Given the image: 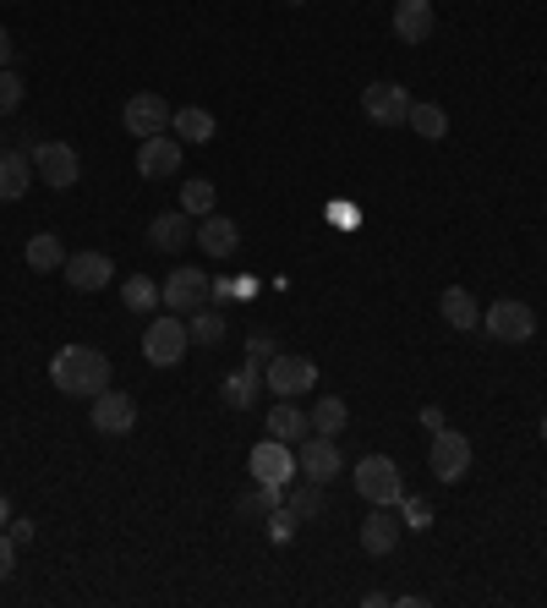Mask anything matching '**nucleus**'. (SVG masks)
<instances>
[{
	"mask_svg": "<svg viewBox=\"0 0 547 608\" xmlns=\"http://www.w3.org/2000/svg\"><path fill=\"white\" fill-rule=\"evenodd\" d=\"M50 384H56L61 395L93 401L99 390H110V356L93 351V345H67V351H56V362H50Z\"/></svg>",
	"mask_w": 547,
	"mask_h": 608,
	"instance_id": "1",
	"label": "nucleus"
},
{
	"mask_svg": "<svg viewBox=\"0 0 547 608\" xmlns=\"http://www.w3.org/2000/svg\"><path fill=\"white\" fill-rule=\"evenodd\" d=\"M356 493L367 504H406V477L389 455H361L356 461Z\"/></svg>",
	"mask_w": 547,
	"mask_h": 608,
	"instance_id": "2",
	"label": "nucleus"
},
{
	"mask_svg": "<svg viewBox=\"0 0 547 608\" xmlns=\"http://www.w3.org/2000/svg\"><path fill=\"white\" fill-rule=\"evenodd\" d=\"M263 384H269V395H307V390H318V362H307V356H290V351H274L269 362H263Z\"/></svg>",
	"mask_w": 547,
	"mask_h": 608,
	"instance_id": "3",
	"label": "nucleus"
},
{
	"mask_svg": "<svg viewBox=\"0 0 547 608\" xmlns=\"http://www.w3.org/2000/svg\"><path fill=\"white\" fill-rule=\"evenodd\" d=\"M187 345H192L187 318H181V313H165V318L148 324V335H142V356H148L153 367H176V362L187 356Z\"/></svg>",
	"mask_w": 547,
	"mask_h": 608,
	"instance_id": "4",
	"label": "nucleus"
},
{
	"mask_svg": "<svg viewBox=\"0 0 547 608\" xmlns=\"http://www.w3.org/2000/svg\"><path fill=\"white\" fill-rule=\"evenodd\" d=\"M427 472H432V482H460L471 472V439L455 433V428H438L432 450H427Z\"/></svg>",
	"mask_w": 547,
	"mask_h": 608,
	"instance_id": "5",
	"label": "nucleus"
},
{
	"mask_svg": "<svg viewBox=\"0 0 547 608\" xmlns=\"http://www.w3.org/2000/svg\"><path fill=\"white\" fill-rule=\"evenodd\" d=\"M481 330L493 340H509V345H526V340L537 335V313L526 307V302H515V296H504V302H493L487 313H481Z\"/></svg>",
	"mask_w": 547,
	"mask_h": 608,
	"instance_id": "6",
	"label": "nucleus"
},
{
	"mask_svg": "<svg viewBox=\"0 0 547 608\" xmlns=\"http://www.w3.org/2000/svg\"><path fill=\"white\" fill-rule=\"evenodd\" d=\"M410 99L400 82H372V88H361V116L372 121V127H406L410 121Z\"/></svg>",
	"mask_w": 547,
	"mask_h": 608,
	"instance_id": "7",
	"label": "nucleus"
},
{
	"mask_svg": "<svg viewBox=\"0 0 547 608\" xmlns=\"http://www.w3.org/2000/svg\"><path fill=\"white\" fill-rule=\"evenodd\" d=\"M33 176H39V182H50L56 193L77 187V176H82L77 148H71V143H39V148H33Z\"/></svg>",
	"mask_w": 547,
	"mask_h": 608,
	"instance_id": "8",
	"label": "nucleus"
},
{
	"mask_svg": "<svg viewBox=\"0 0 547 608\" xmlns=\"http://www.w3.org/2000/svg\"><path fill=\"white\" fill-rule=\"evenodd\" d=\"M170 105H165V94H132L127 99V110H121V127L142 143V137H153V133H170Z\"/></svg>",
	"mask_w": 547,
	"mask_h": 608,
	"instance_id": "9",
	"label": "nucleus"
},
{
	"mask_svg": "<svg viewBox=\"0 0 547 608\" xmlns=\"http://www.w3.org/2000/svg\"><path fill=\"white\" fill-rule=\"evenodd\" d=\"M296 467L312 482H335L340 477V444L329 433H307V439H296Z\"/></svg>",
	"mask_w": 547,
	"mask_h": 608,
	"instance_id": "10",
	"label": "nucleus"
},
{
	"mask_svg": "<svg viewBox=\"0 0 547 608\" xmlns=\"http://www.w3.org/2000/svg\"><path fill=\"white\" fill-rule=\"evenodd\" d=\"M181 170V143L170 133H153L137 143V176L142 182H165V176H176Z\"/></svg>",
	"mask_w": 547,
	"mask_h": 608,
	"instance_id": "11",
	"label": "nucleus"
},
{
	"mask_svg": "<svg viewBox=\"0 0 547 608\" xmlns=\"http://www.w3.org/2000/svg\"><path fill=\"white\" fill-rule=\"evenodd\" d=\"M252 482H263V488H285L290 477H296V455H290V444H279V439H263L258 450H252Z\"/></svg>",
	"mask_w": 547,
	"mask_h": 608,
	"instance_id": "12",
	"label": "nucleus"
},
{
	"mask_svg": "<svg viewBox=\"0 0 547 608\" xmlns=\"http://www.w3.org/2000/svg\"><path fill=\"white\" fill-rule=\"evenodd\" d=\"M400 516H395V504H372V516L361 521V553H372V559H384V553H395V542H400Z\"/></svg>",
	"mask_w": 547,
	"mask_h": 608,
	"instance_id": "13",
	"label": "nucleus"
},
{
	"mask_svg": "<svg viewBox=\"0 0 547 608\" xmlns=\"http://www.w3.org/2000/svg\"><path fill=\"white\" fill-rule=\"evenodd\" d=\"M93 428L110 433V439L132 433L137 428V401L132 395H116V390H99V395H93Z\"/></svg>",
	"mask_w": 547,
	"mask_h": 608,
	"instance_id": "14",
	"label": "nucleus"
},
{
	"mask_svg": "<svg viewBox=\"0 0 547 608\" xmlns=\"http://www.w3.org/2000/svg\"><path fill=\"white\" fill-rule=\"evenodd\" d=\"M159 296H165V307H176V313H198V307L208 302V274L181 264V269L165 280V291H159Z\"/></svg>",
	"mask_w": 547,
	"mask_h": 608,
	"instance_id": "15",
	"label": "nucleus"
},
{
	"mask_svg": "<svg viewBox=\"0 0 547 608\" xmlns=\"http://www.w3.org/2000/svg\"><path fill=\"white\" fill-rule=\"evenodd\" d=\"M432 28H438L432 0H400V6H395V33H400V45H427Z\"/></svg>",
	"mask_w": 547,
	"mask_h": 608,
	"instance_id": "16",
	"label": "nucleus"
},
{
	"mask_svg": "<svg viewBox=\"0 0 547 608\" xmlns=\"http://www.w3.org/2000/svg\"><path fill=\"white\" fill-rule=\"evenodd\" d=\"M61 274H67L71 291H105V285H110V274H116V264H110L105 253H71Z\"/></svg>",
	"mask_w": 547,
	"mask_h": 608,
	"instance_id": "17",
	"label": "nucleus"
},
{
	"mask_svg": "<svg viewBox=\"0 0 547 608\" xmlns=\"http://www.w3.org/2000/svg\"><path fill=\"white\" fill-rule=\"evenodd\" d=\"M198 247H203L208 258H230V253L241 247V225H236L230 214H203V225H198Z\"/></svg>",
	"mask_w": 547,
	"mask_h": 608,
	"instance_id": "18",
	"label": "nucleus"
},
{
	"mask_svg": "<svg viewBox=\"0 0 547 608\" xmlns=\"http://www.w3.org/2000/svg\"><path fill=\"white\" fill-rule=\"evenodd\" d=\"M187 236H192L187 208H176V214H153V219H148V247H153V253H187Z\"/></svg>",
	"mask_w": 547,
	"mask_h": 608,
	"instance_id": "19",
	"label": "nucleus"
},
{
	"mask_svg": "<svg viewBox=\"0 0 547 608\" xmlns=\"http://www.w3.org/2000/svg\"><path fill=\"white\" fill-rule=\"evenodd\" d=\"M28 187H33V154L6 148V154H0V203H17Z\"/></svg>",
	"mask_w": 547,
	"mask_h": 608,
	"instance_id": "20",
	"label": "nucleus"
},
{
	"mask_svg": "<svg viewBox=\"0 0 547 608\" xmlns=\"http://www.w3.org/2000/svg\"><path fill=\"white\" fill-rule=\"evenodd\" d=\"M258 390H263V356H247V367L225 379V405L230 411H247V405L258 401Z\"/></svg>",
	"mask_w": 547,
	"mask_h": 608,
	"instance_id": "21",
	"label": "nucleus"
},
{
	"mask_svg": "<svg viewBox=\"0 0 547 608\" xmlns=\"http://www.w3.org/2000/svg\"><path fill=\"white\" fill-rule=\"evenodd\" d=\"M307 433H312V416H307L301 405L279 401L269 411V439H279V444H296V439H307Z\"/></svg>",
	"mask_w": 547,
	"mask_h": 608,
	"instance_id": "22",
	"label": "nucleus"
},
{
	"mask_svg": "<svg viewBox=\"0 0 547 608\" xmlns=\"http://www.w3.org/2000/svg\"><path fill=\"white\" fill-rule=\"evenodd\" d=\"M438 307H444V324H449V330H477L481 324V307H477V296H471L466 285H449Z\"/></svg>",
	"mask_w": 547,
	"mask_h": 608,
	"instance_id": "23",
	"label": "nucleus"
},
{
	"mask_svg": "<svg viewBox=\"0 0 547 608\" xmlns=\"http://www.w3.org/2000/svg\"><path fill=\"white\" fill-rule=\"evenodd\" d=\"M416 137H427V143H438V137H449V116H444V105H432V99H416L410 105V121H406Z\"/></svg>",
	"mask_w": 547,
	"mask_h": 608,
	"instance_id": "24",
	"label": "nucleus"
},
{
	"mask_svg": "<svg viewBox=\"0 0 547 608\" xmlns=\"http://www.w3.org/2000/svg\"><path fill=\"white\" fill-rule=\"evenodd\" d=\"M67 258H71V253H67V247H61V236H50V231L28 242V269L56 274V269H67Z\"/></svg>",
	"mask_w": 547,
	"mask_h": 608,
	"instance_id": "25",
	"label": "nucleus"
},
{
	"mask_svg": "<svg viewBox=\"0 0 547 608\" xmlns=\"http://www.w3.org/2000/svg\"><path fill=\"white\" fill-rule=\"evenodd\" d=\"M307 416H312V433H329L335 439V433H345V422H350V405L340 395H318V405Z\"/></svg>",
	"mask_w": 547,
	"mask_h": 608,
	"instance_id": "26",
	"label": "nucleus"
},
{
	"mask_svg": "<svg viewBox=\"0 0 547 608\" xmlns=\"http://www.w3.org/2000/svg\"><path fill=\"white\" fill-rule=\"evenodd\" d=\"M170 127L187 137V143H208V137H213V116H208L203 105H181V110L170 116Z\"/></svg>",
	"mask_w": 547,
	"mask_h": 608,
	"instance_id": "27",
	"label": "nucleus"
},
{
	"mask_svg": "<svg viewBox=\"0 0 547 608\" xmlns=\"http://www.w3.org/2000/svg\"><path fill=\"white\" fill-rule=\"evenodd\" d=\"M285 504L296 510V521H312V516H324V510H329V493H324V482H312V477H307V482H301Z\"/></svg>",
	"mask_w": 547,
	"mask_h": 608,
	"instance_id": "28",
	"label": "nucleus"
},
{
	"mask_svg": "<svg viewBox=\"0 0 547 608\" xmlns=\"http://www.w3.org/2000/svg\"><path fill=\"white\" fill-rule=\"evenodd\" d=\"M213 203H219L213 182H203V176H187V182H181V208H187V214L203 219V214H213Z\"/></svg>",
	"mask_w": 547,
	"mask_h": 608,
	"instance_id": "29",
	"label": "nucleus"
},
{
	"mask_svg": "<svg viewBox=\"0 0 547 608\" xmlns=\"http://www.w3.org/2000/svg\"><path fill=\"white\" fill-rule=\"evenodd\" d=\"M121 296H127V307H132V313H153V307L165 302V296H159V285H153L148 274H132V280L121 285Z\"/></svg>",
	"mask_w": 547,
	"mask_h": 608,
	"instance_id": "30",
	"label": "nucleus"
},
{
	"mask_svg": "<svg viewBox=\"0 0 547 608\" xmlns=\"http://www.w3.org/2000/svg\"><path fill=\"white\" fill-rule=\"evenodd\" d=\"M187 335H192V345H219V340H225V318H219L213 307H198V313L187 318Z\"/></svg>",
	"mask_w": 547,
	"mask_h": 608,
	"instance_id": "31",
	"label": "nucleus"
},
{
	"mask_svg": "<svg viewBox=\"0 0 547 608\" xmlns=\"http://www.w3.org/2000/svg\"><path fill=\"white\" fill-rule=\"evenodd\" d=\"M279 504H285V488H263V482H258V493H247L236 510H241L247 521H269V510H279Z\"/></svg>",
	"mask_w": 547,
	"mask_h": 608,
	"instance_id": "32",
	"label": "nucleus"
},
{
	"mask_svg": "<svg viewBox=\"0 0 547 608\" xmlns=\"http://www.w3.org/2000/svg\"><path fill=\"white\" fill-rule=\"evenodd\" d=\"M263 527H269V538H274V542H290L301 521H296V510H290V504H279V510H269V521H263Z\"/></svg>",
	"mask_w": 547,
	"mask_h": 608,
	"instance_id": "33",
	"label": "nucleus"
},
{
	"mask_svg": "<svg viewBox=\"0 0 547 608\" xmlns=\"http://www.w3.org/2000/svg\"><path fill=\"white\" fill-rule=\"evenodd\" d=\"M17 105H22V77L11 67H0V116H11Z\"/></svg>",
	"mask_w": 547,
	"mask_h": 608,
	"instance_id": "34",
	"label": "nucleus"
},
{
	"mask_svg": "<svg viewBox=\"0 0 547 608\" xmlns=\"http://www.w3.org/2000/svg\"><path fill=\"white\" fill-rule=\"evenodd\" d=\"M17 570V542H11V532H0V581Z\"/></svg>",
	"mask_w": 547,
	"mask_h": 608,
	"instance_id": "35",
	"label": "nucleus"
},
{
	"mask_svg": "<svg viewBox=\"0 0 547 608\" xmlns=\"http://www.w3.org/2000/svg\"><path fill=\"white\" fill-rule=\"evenodd\" d=\"M11 542H17V548L33 542V521H11Z\"/></svg>",
	"mask_w": 547,
	"mask_h": 608,
	"instance_id": "36",
	"label": "nucleus"
},
{
	"mask_svg": "<svg viewBox=\"0 0 547 608\" xmlns=\"http://www.w3.org/2000/svg\"><path fill=\"white\" fill-rule=\"evenodd\" d=\"M247 356H263V362H269V356H274V340L269 335H252V351H247Z\"/></svg>",
	"mask_w": 547,
	"mask_h": 608,
	"instance_id": "37",
	"label": "nucleus"
},
{
	"mask_svg": "<svg viewBox=\"0 0 547 608\" xmlns=\"http://www.w3.org/2000/svg\"><path fill=\"white\" fill-rule=\"evenodd\" d=\"M0 67H11V33L0 28Z\"/></svg>",
	"mask_w": 547,
	"mask_h": 608,
	"instance_id": "38",
	"label": "nucleus"
},
{
	"mask_svg": "<svg viewBox=\"0 0 547 608\" xmlns=\"http://www.w3.org/2000/svg\"><path fill=\"white\" fill-rule=\"evenodd\" d=\"M0 527H11V499L0 493Z\"/></svg>",
	"mask_w": 547,
	"mask_h": 608,
	"instance_id": "39",
	"label": "nucleus"
},
{
	"mask_svg": "<svg viewBox=\"0 0 547 608\" xmlns=\"http://www.w3.org/2000/svg\"><path fill=\"white\" fill-rule=\"evenodd\" d=\"M543 439H547V416H543Z\"/></svg>",
	"mask_w": 547,
	"mask_h": 608,
	"instance_id": "40",
	"label": "nucleus"
},
{
	"mask_svg": "<svg viewBox=\"0 0 547 608\" xmlns=\"http://www.w3.org/2000/svg\"><path fill=\"white\" fill-rule=\"evenodd\" d=\"M285 6H301V0H285Z\"/></svg>",
	"mask_w": 547,
	"mask_h": 608,
	"instance_id": "41",
	"label": "nucleus"
}]
</instances>
